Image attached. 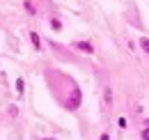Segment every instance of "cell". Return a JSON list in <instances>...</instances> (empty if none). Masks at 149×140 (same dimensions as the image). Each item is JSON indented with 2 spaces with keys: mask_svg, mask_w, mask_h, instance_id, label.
I'll return each instance as SVG.
<instances>
[{
  "mask_svg": "<svg viewBox=\"0 0 149 140\" xmlns=\"http://www.w3.org/2000/svg\"><path fill=\"white\" fill-rule=\"evenodd\" d=\"M64 106H67L69 110H76V108L80 106V90L76 88V85H74V90H71V97L64 101Z\"/></svg>",
  "mask_w": 149,
  "mask_h": 140,
  "instance_id": "cell-1",
  "label": "cell"
},
{
  "mask_svg": "<svg viewBox=\"0 0 149 140\" xmlns=\"http://www.w3.org/2000/svg\"><path fill=\"white\" fill-rule=\"evenodd\" d=\"M74 48H78V51H83V53H87V55H90V53H94V48H92V44H90V41H76Z\"/></svg>",
  "mask_w": 149,
  "mask_h": 140,
  "instance_id": "cell-2",
  "label": "cell"
},
{
  "mask_svg": "<svg viewBox=\"0 0 149 140\" xmlns=\"http://www.w3.org/2000/svg\"><path fill=\"white\" fill-rule=\"evenodd\" d=\"M103 106H106V108L112 106V88L110 85H106V90H103Z\"/></svg>",
  "mask_w": 149,
  "mask_h": 140,
  "instance_id": "cell-3",
  "label": "cell"
},
{
  "mask_svg": "<svg viewBox=\"0 0 149 140\" xmlns=\"http://www.w3.org/2000/svg\"><path fill=\"white\" fill-rule=\"evenodd\" d=\"M30 41H32V46H35L37 51L41 48V41H39V35H37V32H30Z\"/></svg>",
  "mask_w": 149,
  "mask_h": 140,
  "instance_id": "cell-4",
  "label": "cell"
},
{
  "mask_svg": "<svg viewBox=\"0 0 149 140\" xmlns=\"http://www.w3.org/2000/svg\"><path fill=\"white\" fill-rule=\"evenodd\" d=\"M25 9H28V14H37L35 5H32V2H28V0H25Z\"/></svg>",
  "mask_w": 149,
  "mask_h": 140,
  "instance_id": "cell-5",
  "label": "cell"
},
{
  "mask_svg": "<svg viewBox=\"0 0 149 140\" xmlns=\"http://www.w3.org/2000/svg\"><path fill=\"white\" fill-rule=\"evenodd\" d=\"M140 46H142V48L149 53V39H147V37H142V39H140Z\"/></svg>",
  "mask_w": 149,
  "mask_h": 140,
  "instance_id": "cell-6",
  "label": "cell"
},
{
  "mask_svg": "<svg viewBox=\"0 0 149 140\" xmlns=\"http://www.w3.org/2000/svg\"><path fill=\"white\" fill-rule=\"evenodd\" d=\"M51 25H53V30H62V23H60L57 18H53V21H51Z\"/></svg>",
  "mask_w": 149,
  "mask_h": 140,
  "instance_id": "cell-7",
  "label": "cell"
},
{
  "mask_svg": "<svg viewBox=\"0 0 149 140\" xmlns=\"http://www.w3.org/2000/svg\"><path fill=\"white\" fill-rule=\"evenodd\" d=\"M23 88H25V83H23V78H19V80H16V90L23 92Z\"/></svg>",
  "mask_w": 149,
  "mask_h": 140,
  "instance_id": "cell-8",
  "label": "cell"
},
{
  "mask_svg": "<svg viewBox=\"0 0 149 140\" xmlns=\"http://www.w3.org/2000/svg\"><path fill=\"white\" fill-rule=\"evenodd\" d=\"M117 124H119V129H124V126H126V120H124V117H119V120H117Z\"/></svg>",
  "mask_w": 149,
  "mask_h": 140,
  "instance_id": "cell-9",
  "label": "cell"
},
{
  "mask_svg": "<svg viewBox=\"0 0 149 140\" xmlns=\"http://www.w3.org/2000/svg\"><path fill=\"white\" fill-rule=\"evenodd\" d=\"M142 138H145V140H149V126L145 129V131H142Z\"/></svg>",
  "mask_w": 149,
  "mask_h": 140,
  "instance_id": "cell-10",
  "label": "cell"
},
{
  "mask_svg": "<svg viewBox=\"0 0 149 140\" xmlns=\"http://www.w3.org/2000/svg\"><path fill=\"white\" fill-rule=\"evenodd\" d=\"M101 140H110V138H108V136H101Z\"/></svg>",
  "mask_w": 149,
  "mask_h": 140,
  "instance_id": "cell-11",
  "label": "cell"
}]
</instances>
